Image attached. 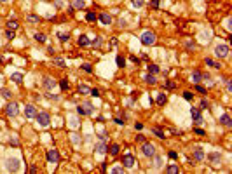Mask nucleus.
Instances as JSON below:
<instances>
[{"instance_id":"nucleus-31","label":"nucleus","mask_w":232,"mask_h":174,"mask_svg":"<svg viewBox=\"0 0 232 174\" xmlns=\"http://www.w3.org/2000/svg\"><path fill=\"white\" fill-rule=\"evenodd\" d=\"M183 99H187V101H192V99H194V94H192L190 90H185V92H183Z\"/></svg>"},{"instance_id":"nucleus-57","label":"nucleus","mask_w":232,"mask_h":174,"mask_svg":"<svg viewBox=\"0 0 232 174\" xmlns=\"http://www.w3.org/2000/svg\"><path fill=\"white\" fill-rule=\"evenodd\" d=\"M169 159H176V152H169Z\"/></svg>"},{"instance_id":"nucleus-19","label":"nucleus","mask_w":232,"mask_h":174,"mask_svg":"<svg viewBox=\"0 0 232 174\" xmlns=\"http://www.w3.org/2000/svg\"><path fill=\"white\" fill-rule=\"evenodd\" d=\"M201 78H203V73H201V71H199V70H196V71H194V73H192V80H194V82H199V80H201Z\"/></svg>"},{"instance_id":"nucleus-48","label":"nucleus","mask_w":232,"mask_h":174,"mask_svg":"<svg viewBox=\"0 0 232 174\" xmlns=\"http://www.w3.org/2000/svg\"><path fill=\"white\" fill-rule=\"evenodd\" d=\"M196 90L197 92H201V94H206V89H204L203 85H196Z\"/></svg>"},{"instance_id":"nucleus-6","label":"nucleus","mask_w":232,"mask_h":174,"mask_svg":"<svg viewBox=\"0 0 232 174\" xmlns=\"http://www.w3.org/2000/svg\"><path fill=\"white\" fill-rule=\"evenodd\" d=\"M215 54H217L218 57H225V56L229 54V45H227V44L217 45V47H215Z\"/></svg>"},{"instance_id":"nucleus-58","label":"nucleus","mask_w":232,"mask_h":174,"mask_svg":"<svg viewBox=\"0 0 232 174\" xmlns=\"http://www.w3.org/2000/svg\"><path fill=\"white\" fill-rule=\"evenodd\" d=\"M136 139H138L140 143H143V141H145V136H136Z\"/></svg>"},{"instance_id":"nucleus-29","label":"nucleus","mask_w":232,"mask_h":174,"mask_svg":"<svg viewBox=\"0 0 232 174\" xmlns=\"http://www.w3.org/2000/svg\"><path fill=\"white\" fill-rule=\"evenodd\" d=\"M108 150H110V153H112V155H117V153H119V150H120V146L115 143V145H112Z\"/></svg>"},{"instance_id":"nucleus-42","label":"nucleus","mask_w":232,"mask_h":174,"mask_svg":"<svg viewBox=\"0 0 232 174\" xmlns=\"http://www.w3.org/2000/svg\"><path fill=\"white\" fill-rule=\"evenodd\" d=\"M89 94H91L92 97H99V96H101V94H99V90H98V89H91V90H89Z\"/></svg>"},{"instance_id":"nucleus-21","label":"nucleus","mask_w":232,"mask_h":174,"mask_svg":"<svg viewBox=\"0 0 232 174\" xmlns=\"http://www.w3.org/2000/svg\"><path fill=\"white\" fill-rule=\"evenodd\" d=\"M148 73H152V75H155V73H159V66L157 64H148Z\"/></svg>"},{"instance_id":"nucleus-3","label":"nucleus","mask_w":232,"mask_h":174,"mask_svg":"<svg viewBox=\"0 0 232 174\" xmlns=\"http://www.w3.org/2000/svg\"><path fill=\"white\" fill-rule=\"evenodd\" d=\"M35 118H37V122L42 125V127H47V125H49V122H51L49 113H45V111H40V113H37Z\"/></svg>"},{"instance_id":"nucleus-13","label":"nucleus","mask_w":232,"mask_h":174,"mask_svg":"<svg viewBox=\"0 0 232 174\" xmlns=\"http://www.w3.org/2000/svg\"><path fill=\"white\" fill-rule=\"evenodd\" d=\"M204 157H206V153H204L203 148H199L197 146L196 150H194V159L197 160V162H201V160H204Z\"/></svg>"},{"instance_id":"nucleus-54","label":"nucleus","mask_w":232,"mask_h":174,"mask_svg":"<svg viewBox=\"0 0 232 174\" xmlns=\"http://www.w3.org/2000/svg\"><path fill=\"white\" fill-rule=\"evenodd\" d=\"M115 124H119V125H124V122H122V118H119V117H117V118H115Z\"/></svg>"},{"instance_id":"nucleus-44","label":"nucleus","mask_w":232,"mask_h":174,"mask_svg":"<svg viewBox=\"0 0 232 174\" xmlns=\"http://www.w3.org/2000/svg\"><path fill=\"white\" fill-rule=\"evenodd\" d=\"M92 45H94V47H99V45H101V38H99V37H96V38L92 40Z\"/></svg>"},{"instance_id":"nucleus-16","label":"nucleus","mask_w":232,"mask_h":174,"mask_svg":"<svg viewBox=\"0 0 232 174\" xmlns=\"http://www.w3.org/2000/svg\"><path fill=\"white\" fill-rule=\"evenodd\" d=\"M79 45H80V47H87V45H89V44H91V42H89V38H87V37H86V35H80V37H79Z\"/></svg>"},{"instance_id":"nucleus-15","label":"nucleus","mask_w":232,"mask_h":174,"mask_svg":"<svg viewBox=\"0 0 232 174\" xmlns=\"http://www.w3.org/2000/svg\"><path fill=\"white\" fill-rule=\"evenodd\" d=\"M99 21H101V25H110V23H112V18H110V14L103 12V14H99Z\"/></svg>"},{"instance_id":"nucleus-53","label":"nucleus","mask_w":232,"mask_h":174,"mask_svg":"<svg viewBox=\"0 0 232 174\" xmlns=\"http://www.w3.org/2000/svg\"><path fill=\"white\" fill-rule=\"evenodd\" d=\"M47 97H49V99H54V101H58V96H56V94H47Z\"/></svg>"},{"instance_id":"nucleus-34","label":"nucleus","mask_w":232,"mask_h":174,"mask_svg":"<svg viewBox=\"0 0 232 174\" xmlns=\"http://www.w3.org/2000/svg\"><path fill=\"white\" fill-rule=\"evenodd\" d=\"M86 19L91 21V23H92V21H96V14H94V12H87V14H86Z\"/></svg>"},{"instance_id":"nucleus-7","label":"nucleus","mask_w":232,"mask_h":174,"mask_svg":"<svg viewBox=\"0 0 232 174\" xmlns=\"http://www.w3.org/2000/svg\"><path fill=\"white\" fill-rule=\"evenodd\" d=\"M208 159L211 160V164H213V166H220V164H222V155H220L218 152L210 153V155H208Z\"/></svg>"},{"instance_id":"nucleus-22","label":"nucleus","mask_w":232,"mask_h":174,"mask_svg":"<svg viewBox=\"0 0 232 174\" xmlns=\"http://www.w3.org/2000/svg\"><path fill=\"white\" fill-rule=\"evenodd\" d=\"M145 82H147V84H150V85H154V84L157 82V80H155V75H152V73H148V75L145 77Z\"/></svg>"},{"instance_id":"nucleus-28","label":"nucleus","mask_w":232,"mask_h":174,"mask_svg":"<svg viewBox=\"0 0 232 174\" xmlns=\"http://www.w3.org/2000/svg\"><path fill=\"white\" fill-rule=\"evenodd\" d=\"M59 87L63 90H68V87H70V84H68V80L66 78H63V80H59Z\"/></svg>"},{"instance_id":"nucleus-36","label":"nucleus","mask_w":232,"mask_h":174,"mask_svg":"<svg viewBox=\"0 0 232 174\" xmlns=\"http://www.w3.org/2000/svg\"><path fill=\"white\" fill-rule=\"evenodd\" d=\"M169 174H175V172H178V166H168V169H166Z\"/></svg>"},{"instance_id":"nucleus-52","label":"nucleus","mask_w":232,"mask_h":174,"mask_svg":"<svg viewBox=\"0 0 232 174\" xmlns=\"http://www.w3.org/2000/svg\"><path fill=\"white\" fill-rule=\"evenodd\" d=\"M134 129H136V131H141V129H143V124H140V122L134 124Z\"/></svg>"},{"instance_id":"nucleus-38","label":"nucleus","mask_w":232,"mask_h":174,"mask_svg":"<svg viewBox=\"0 0 232 174\" xmlns=\"http://www.w3.org/2000/svg\"><path fill=\"white\" fill-rule=\"evenodd\" d=\"M82 70H84L86 73H92V68H91V64H87V63H84V64H82Z\"/></svg>"},{"instance_id":"nucleus-43","label":"nucleus","mask_w":232,"mask_h":174,"mask_svg":"<svg viewBox=\"0 0 232 174\" xmlns=\"http://www.w3.org/2000/svg\"><path fill=\"white\" fill-rule=\"evenodd\" d=\"M154 157H155V155H154ZM161 166H162V159H161V157H155V169H159Z\"/></svg>"},{"instance_id":"nucleus-11","label":"nucleus","mask_w":232,"mask_h":174,"mask_svg":"<svg viewBox=\"0 0 232 174\" xmlns=\"http://www.w3.org/2000/svg\"><path fill=\"white\" fill-rule=\"evenodd\" d=\"M190 115H192V118L196 120L197 124H201V122H203V117H201V111H199V108H190Z\"/></svg>"},{"instance_id":"nucleus-32","label":"nucleus","mask_w":232,"mask_h":174,"mask_svg":"<svg viewBox=\"0 0 232 174\" xmlns=\"http://www.w3.org/2000/svg\"><path fill=\"white\" fill-rule=\"evenodd\" d=\"M2 96L5 97V99H11V97H12V92L9 89H2Z\"/></svg>"},{"instance_id":"nucleus-39","label":"nucleus","mask_w":232,"mask_h":174,"mask_svg":"<svg viewBox=\"0 0 232 174\" xmlns=\"http://www.w3.org/2000/svg\"><path fill=\"white\" fill-rule=\"evenodd\" d=\"M112 174H124V167H113Z\"/></svg>"},{"instance_id":"nucleus-2","label":"nucleus","mask_w":232,"mask_h":174,"mask_svg":"<svg viewBox=\"0 0 232 174\" xmlns=\"http://www.w3.org/2000/svg\"><path fill=\"white\" fill-rule=\"evenodd\" d=\"M5 169L9 172H18L21 169V164H19V159H9L5 162Z\"/></svg>"},{"instance_id":"nucleus-47","label":"nucleus","mask_w":232,"mask_h":174,"mask_svg":"<svg viewBox=\"0 0 232 174\" xmlns=\"http://www.w3.org/2000/svg\"><path fill=\"white\" fill-rule=\"evenodd\" d=\"M28 19H30V21H33V23H39V21H40V18H39V16H33V14H32V16H28Z\"/></svg>"},{"instance_id":"nucleus-20","label":"nucleus","mask_w":232,"mask_h":174,"mask_svg":"<svg viewBox=\"0 0 232 174\" xmlns=\"http://www.w3.org/2000/svg\"><path fill=\"white\" fill-rule=\"evenodd\" d=\"M115 61H117V66H119V68H124V66H126V59H124L122 56H117Z\"/></svg>"},{"instance_id":"nucleus-24","label":"nucleus","mask_w":232,"mask_h":174,"mask_svg":"<svg viewBox=\"0 0 232 174\" xmlns=\"http://www.w3.org/2000/svg\"><path fill=\"white\" fill-rule=\"evenodd\" d=\"M166 101H168V96H166V94H159V96H157V104H161L162 106Z\"/></svg>"},{"instance_id":"nucleus-30","label":"nucleus","mask_w":232,"mask_h":174,"mask_svg":"<svg viewBox=\"0 0 232 174\" xmlns=\"http://www.w3.org/2000/svg\"><path fill=\"white\" fill-rule=\"evenodd\" d=\"M89 87H87V85H79V92H80V94H89Z\"/></svg>"},{"instance_id":"nucleus-60","label":"nucleus","mask_w":232,"mask_h":174,"mask_svg":"<svg viewBox=\"0 0 232 174\" xmlns=\"http://www.w3.org/2000/svg\"><path fill=\"white\" fill-rule=\"evenodd\" d=\"M187 49H194V42H189V44H187Z\"/></svg>"},{"instance_id":"nucleus-50","label":"nucleus","mask_w":232,"mask_h":174,"mask_svg":"<svg viewBox=\"0 0 232 174\" xmlns=\"http://www.w3.org/2000/svg\"><path fill=\"white\" fill-rule=\"evenodd\" d=\"M56 64L59 66V68H63V66H65V61H63V59H59V57H58V59H56Z\"/></svg>"},{"instance_id":"nucleus-17","label":"nucleus","mask_w":232,"mask_h":174,"mask_svg":"<svg viewBox=\"0 0 232 174\" xmlns=\"http://www.w3.org/2000/svg\"><path fill=\"white\" fill-rule=\"evenodd\" d=\"M220 122H222V124L224 125H227V127H230V115H229V113H224V115H222V117H220Z\"/></svg>"},{"instance_id":"nucleus-35","label":"nucleus","mask_w":232,"mask_h":174,"mask_svg":"<svg viewBox=\"0 0 232 174\" xmlns=\"http://www.w3.org/2000/svg\"><path fill=\"white\" fill-rule=\"evenodd\" d=\"M7 26H9V30H16V28H18V21H16V19L9 21V23H7Z\"/></svg>"},{"instance_id":"nucleus-14","label":"nucleus","mask_w":232,"mask_h":174,"mask_svg":"<svg viewBox=\"0 0 232 174\" xmlns=\"http://www.w3.org/2000/svg\"><path fill=\"white\" fill-rule=\"evenodd\" d=\"M94 150H96L98 153H106L108 152V145H106L105 141H101V143H98V145L94 146Z\"/></svg>"},{"instance_id":"nucleus-40","label":"nucleus","mask_w":232,"mask_h":174,"mask_svg":"<svg viewBox=\"0 0 232 174\" xmlns=\"http://www.w3.org/2000/svg\"><path fill=\"white\" fill-rule=\"evenodd\" d=\"M84 108H86V111H87V115L92 113V104L91 103H84Z\"/></svg>"},{"instance_id":"nucleus-26","label":"nucleus","mask_w":232,"mask_h":174,"mask_svg":"<svg viewBox=\"0 0 232 174\" xmlns=\"http://www.w3.org/2000/svg\"><path fill=\"white\" fill-rule=\"evenodd\" d=\"M33 38H35L37 42L44 44V42H45V35H44V33H35V35H33Z\"/></svg>"},{"instance_id":"nucleus-10","label":"nucleus","mask_w":232,"mask_h":174,"mask_svg":"<svg viewBox=\"0 0 232 174\" xmlns=\"http://www.w3.org/2000/svg\"><path fill=\"white\" fill-rule=\"evenodd\" d=\"M44 87H45L47 90H52L54 87H56V80H52L51 77H45V78H44Z\"/></svg>"},{"instance_id":"nucleus-51","label":"nucleus","mask_w":232,"mask_h":174,"mask_svg":"<svg viewBox=\"0 0 232 174\" xmlns=\"http://www.w3.org/2000/svg\"><path fill=\"white\" fill-rule=\"evenodd\" d=\"M72 141H73V143H79L80 139H79V136H77V134H72Z\"/></svg>"},{"instance_id":"nucleus-61","label":"nucleus","mask_w":232,"mask_h":174,"mask_svg":"<svg viewBox=\"0 0 232 174\" xmlns=\"http://www.w3.org/2000/svg\"><path fill=\"white\" fill-rule=\"evenodd\" d=\"M0 2H7V0H0Z\"/></svg>"},{"instance_id":"nucleus-18","label":"nucleus","mask_w":232,"mask_h":174,"mask_svg":"<svg viewBox=\"0 0 232 174\" xmlns=\"http://www.w3.org/2000/svg\"><path fill=\"white\" fill-rule=\"evenodd\" d=\"M11 80H12L14 84H21L23 82V75L21 73H12V75H11Z\"/></svg>"},{"instance_id":"nucleus-46","label":"nucleus","mask_w":232,"mask_h":174,"mask_svg":"<svg viewBox=\"0 0 232 174\" xmlns=\"http://www.w3.org/2000/svg\"><path fill=\"white\" fill-rule=\"evenodd\" d=\"M131 2H133L134 7H141V5H143V0H131Z\"/></svg>"},{"instance_id":"nucleus-1","label":"nucleus","mask_w":232,"mask_h":174,"mask_svg":"<svg viewBox=\"0 0 232 174\" xmlns=\"http://www.w3.org/2000/svg\"><path fill=\"white\" fill-rule=\"evenodd\" d=\"M140 40L143 45H154L155 44V33L154 31H143L140 37Z\"/></svg>"},{"instance_id":"nucleus-41","label":"nucleus","mask_w":232,"mask_h":174,"mask_svg":"<svg viewBox=\"0 0 232 174\" xmlns=\"http://www.w3.org/2000/svg\"><path fill=\"white\" fill-rule=\"evenodd\" d=\"M201 108H203V110H208V108H210V101H206V99H201Z\"/></svg>"},{"instance_id":"nucleus-45","label":"nucleus","mask_w":232,"mask_h":174,"mask_svg":"<svg viewBox=\"0 0 232 174\" xmlns=\"http://www.w3.org/2000/svg\"><path fill=\"white\" fill-rule=\"evenodd\" d=\"M5 37H7V38H11V40H12V38H14V37H16V33H14V30H9L7 33H5Z\"/></svg>"},{"instance_id":"nucleus-23","label":"nucleus","mask_w":232,"mask_h":174,"mask_svg":"<svg viewBox=\"0 0 232 174\" xmlns=\"http://www.w3.org/2000/svg\"><path fill=\"white\" fill-rule=\"evenodd\" d=\"M73 7H75V9H84L86 2L84 0H73Z\"/></svg>"},{"instance_id":"nucleus-37","label":"nucleus","mask_w":232,"mask_h":174,"mask_svg":"<svg viewBox=\"0 0 232 174\" xmlns=\"http://www.w3.org/2000/svg\"><path fill=\"white\" fill-rule=\"evenodd\" d=\"M58 37H59V40L61 42H66L68 38H70V35L68 33H58Z\"/></svg>"},{"instance_id":"nucleus-25","label":"nucleus","mask_w":232,"mask_h":174,"mask_svg":"<svg viewBox=\"0 0 232 174\" xmlns=\"http://www.w3.org/2000/svg\"><path fill=\"white\" fill-rule=\"evenodd\" d=\"M152 132H154V134H155V136H157L159 139H164V132H162L159 127H154V129H152Z\"/></svg>"},{"instance_id":"nucleus-59","label":"nucleus","mask_w":232,"mask_h":174,"mask_svg":"<svg viewBox=\"0 0 232 174\" xmlns=\"http://www.w3.org/2000/svg\"><path fill=\"white\" fill-rule=\"evenodd\" d=\"M196 134H199V136H203V134H204V131H203V129H196Z\"/></svg>"},{"instance_id":"nucleus-49","label":"nucleus","mask_w":232,"mask_h":174,"mask_svg":"<svg viewBox=\"0 0 232 174\" xmlns=\"http://www.w3.org/2000/svg\"><path fill=\"white\" fill-rule=\"evenodd\" d=\"M150 7H152V9H157V7H159V0H152V2H150Z\"/></svg>"},{"instance_id":"nucleus-33","label":"nucleus","mask_w":232,"mask_h":174,"mask_svg":"<svg viewBox=\"0 0 232 174\" xmlns=\"http://www.w3.org/2000/svg\"><path fill=\"white\" fill-rule=\"evenodd\" d=\"M77 113H79V115H87V111H86L84 104H79V106H77Z\"/></svg>"},{"instance_id":"nucleus-55","label":"nucleus","mask_w":232,"mask_h":174,"mask_svg":"<svg viewBox=\"0 0 232 174\" xmlns=\"http://www.w3.org/2000/svg\"><path fill=\"white\" fill-rule=\"evenodd\" d=\"M230 89H232V85H230V80H229V78H227V90H229V92H230Z\"/></svg>"},{"instance_id":"nucleus-4","label":"nucleus","mask_w":232,"mask_h":174,"mask_svg":"<svg viewBox=\"0 0 232 174\" xmlns=\"http://www.w3.org/2000/svg\"><path fill=\"white\" fill-rule=\"evenodd\" d=\"M141 152H143V155H145V157H154V155H155V146L152 145V143H145V141H143Z\"/></svg>"},{"instance_id":"nucleus-9","label":"nucleus","mask_w":232,"mask_h":174,"mask_svg":"<svg viewBox=\"0 0 232 174\" xmlns=\"http://www.w3.org/2000/svg\"><path fill=\"white\" fill-rule=\"evenodd\" d=\"M37 115V110L33 104H28V106H25V117L26 118H33Z\"/></svg>"},{"instance_id":"nucleus-56","label":"nucleus","mask_w":232,"mask_h":174,"mask_svg":"<svg viewBox=\"0 0 232 174\" xmlns=\"http://www.w3.org/2000/svg\"><path fill=\"white\" fill-rule=\"evenodd\" d=\"M166 87H168V89H173V87H175V84H173V82H168V84H166Z\"/></svg>"},{"instance_id":"nucleus-12","label":"nucleus","mask_w":232,"mask_h":174,"mask_svg":"<svg viewBox=\"0 0 232 174\" xmlns=\"http://www.w3.org/2000/svg\"><path fill=\"white\" fill-rule=\"evenodd\" d=\"M47 160L49 162H59V153H58V150H49L47 152Z\"/></svg>"},{"instance_id":"nucleus-27","label":"nucleus","mask_w":232,"mask_h":174,"mask_svg":"<svg viewBox=\"0 0 232 174\" xmlns=\"http://www.w3.org/2000/svg\"><path fill=\"white\" fill-rule=\"evenodd\" d=\"M206 64H208V66H213V68H217V70H220V64L215 63L213 59H210V57H206Z\"/></svg>"},{"instance_id":"nucleus-5","label":"nucleus","mask_w":232,"mask_h":174,"mask_svg":"<svg viewBox=\"0 0 232 174\" xmlns=\"http://www.w3.org/2000/svg\"><path fill=\"white\" fill-rule=\"evenodd\" d=\"M5 113H7L9 117H16V115L19 113V106H18V103H9L7 106H5Z\"/></svg>"},{"instance_id":"nucleus-8","label":"nucleus","mask_w":232,"mask_h":174,"mask_svg":"<svg viewBox=\"0 0 232 174\" xmlns=\"http://www.w3.org/2000/svg\"><path fill=\"white\" fill-rule=\"evenodd\" d=\"M134 164H136V160H134L133 155H129V153H127V155L122 157V166H124V167H133Z\"/></svg>"}]
</instances>
